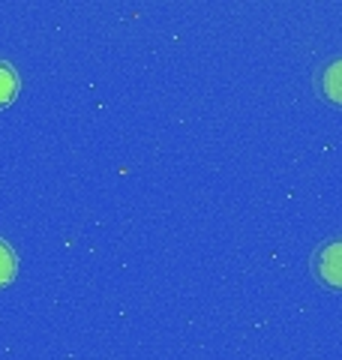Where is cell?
Wrapping results in <instances>:
<instances>
[{"mask_svg": "<svg viewBox=\"0 0 342 360\" xmlns=\"http://www.w3.org/2000/svg\"><path fill=\"white\" fill-rule=\"evenodd\" d=\"M312 274L327 288L342 291V238L327 240L312 255Z\"/></svg>", "mask_w": 342, "mask_h": 360, "instance_id": "obj_1", "label": "cell"}, {"mask_svg": "<svg viewBox=\"0 0 342 360\" xmlns=\"http://www.w3.org/2000/svg\"><path fill=\"white\" fill-rule=\"evenodd\" d=\"M315 87L330 105L342 108V58H330L322 70L315 72Z\"/></svg>", "mask_w": 342, "mask_h": 360, "instance_id": "obj_2", "label": "cell"}, {"mask_svg": "<svg viewBox=\"0 0 342 360\" xmlns=\"http://www.w3.org/2000/svg\"><path fill=\"white\" fill-rule=\"evenodd\" d=\"M18 94V75L6 60H0V108L9 105Z\"/></svg>", "mask_w": 342, "mask_h": 360, "instance_id": "obj_3", "label": "cell"}, {"mask_svg": "<svg viewBox=\"0 0 342 360\" xmlns=\"http://www.w3.org/2000/svg\"><path fill=\"white\" fill-rule=\"evenodd\" d=\"M15 252H13V246H9L6 240H0V288L13 283V276H15Z\"/></svg>", "mask_w": 342, "mask_h": 360, "instance_id": "obj_4", "label": "cell"}]
</instances>
